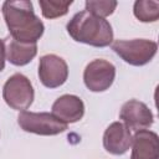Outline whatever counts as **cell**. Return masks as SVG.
Wrapping results in <instances>:
<instances>
[{
  "instance_id": "1",
  "label": "cell",
  "mask_w": 159,
  "mask_h": 159,
  "mask_svg": "<svg viewBox=\"0 0 159 159\" xmlns=\"http://www.w3.org/2000/svg\"><path fill=\"white\" fill-rule=\"evenodd\" d=\"M2 15L11 39L16 41L36 43L43 35L45 26L34 12L31 1H5L2 4Z\"/></svg>"
},
{
  "instance_id": "2",
  "label": "cell",
  "mask_w": 159,
  "mask_h": 159,
  "mask_svg": "<svg viewBox=\"0 0 159 159\" xmlns=\"http://www.w3.org/2000/svg\"><path fill=\"white\" fill-rule=\"evenodd\" d=\"M68 35L77 42L94 47H106L113 42V30L111 24L86 10L77 12L68 21Z\"/></svg>"
},
{
  "instance_id": "3",
  "label": "cell",
  "mask_w": 159,
  "mask_h": 159,
  "mask_svg": "<svg viewBox=\"0 0 159 159\" xmlns=\"http://www.w3.org/2000/svg\"><path fill=\"white\" fill-rule=\"evenodd\" d=\"M112 50L127 63L132 66H144L153 60L157 53L158 45L152 40H116Z\"/></svg>"
},
{
  "instance_id": "4",
  "label": "cell",
  "mask_w": 159,
  "mask_h": 159,
  "mask_svg": "<svg viewBox=\"0 0 159 159\" xmlns=\"http://www.w3.org/2000/svg\"><path fill=\"white\" fill-rule=\"evenodd\" d=\"M35 92L30 80L21 75L15 73L7 78L2 87V98L6 104L16 111L27 109L34 102Z\"/></svg>"
},
{
  "instance_id": "5",
  "label": "cell",
  "mask_w": 159,
  "mask_h": 159,
  "mask_svg": "<svg viewBox=\"0 0 159 159\" xmlns=\"http://www.w3.org/2000/svg\"><path fill=\"white\" fill-rule=\"evenodd\" d=\"M17 123L22 130L39 135H56L67 129L66 123L46 112L35 113L22 111L17 116Z\"/></svg>"
},
{
  "instance_id": "6",
  "label": "cell",
  "mask_w": 159,
  "mask_h": 159,
  "mask_svg": "<svg viewBox=\"0 0 159 159\" xmlns=\"http://www.w3.org/2000/svg\"><path fill=\"white\" fill-rule=\"evenodd\" d=\"M116 78V67L107 60L97 58L89 62L83 72V82L91 92L107 91Z\"/></svg>"
},
{
  "instance_id": "7",
  "label": "cell",
  "mask_w": 159,
  "mask_h": 159,
  "mask_svg": "<svg viewBox=\"0 0 159 159\" xmlns=\"http://www.w3.org/2000/svg\"><path fill=\"white\" fill-rule=\"evenodd\" d=\"M39 77L45 87L57 88L66 82L68 77V66L66 61L57 55H45L40 58Z\"/></svg>"
},
{
  "instance_id": "8",
  "label": "cell",
  "mask_w": 159,
  "mask_h": 159,
  "mask_svg": "<svg viewBox=\"0 0 159 159\" xmlns=\"http://www.w3.org/2000/svg\"><path fill=\"white\" fill-rule=\"evenodd\" d=\"M119 118L129 130L134 132L145 130L154 122L153 113L148 106L137 99H129L122 106Z\"/></svg>"
},
{
  "instance_id": "9",
  "label": "cell",
  "mask_w": 159,
  "mask_h": 159,
  "mask_svg": "<svg viewBox=\"0 0 159 159\" xmlns=\"http://www.w3.org/2000/svg\"><path fill=\"white\" fill-rule=\"evenodd\" d=\"M103 147L113 155H122L132 147L130 130L122 122L112 123L103 134Z\"/></svg>"
},
{
  "instance_id": "10",
  "label": "cell",
  "mask_w": 159,
  "mask_h": 159,
  "mask_svg": "<svg viewBox=\"0 0 159 159\" xmlns=\"http://www.w3.org/2000/svg\"><path fill=\"white\" fill-rule=\"evenodd\" d=\"M63 123H76L84 114V104L82 99L73 94H63L52 104V113Z\"/></svg>"
},
{
  "instance_id": "11",
  "label": "cell",
  "mask_w": 159,
  "mask_h": 159,
  "mask_svg": "<svg viewBox=\"0 0 159 159\" xmlns=\"http://www.w3.org/2000/svg\"><path fill=\"white\" fill-rule=\"evenodd\" d=\"M130 159H159L158 134L152 130H139L132 137Z\"/></svg>"
},
{
  "instance_id": "12",
  "label": "cell",
  "mask_w": 159,
  "mask_h": 159,
  "mask_svg": "<svg viewBox=\"0 0 159 159\" xmlns=\"http://www.w3.org/2000/svg\"><path fill=\"white\" fill-rule=\"evenodd\" d=\"M37 53L36 43L20 42L14 39H9L5 45V55L6 60L15 66H25L32 61V58Z\"/></svg>"
},
{
  "instance_id": "13",
  "label": "cell",
  "mask_w": 159,
  "mask_h": 159,
  "mask_svg": "<svg viewBox=\"0 0 159 159\" xmlns=\"http://www.w3.org/2000/svg\"><path fill=\"white\" fill-rule=\"evenodd\" d=\"M133 12L142 22H154L159 19V2L153 0H138L134 2Z\"/></svg>"
},
{
  "instance_id": "14",
  "label": "cell",
  "mask_w": 159,
  "mask_h": 159,
  "mask_svg": "<svg viewBox=\"0 0 159 159\" xmlns=\"http://www.w3.org/2000/svg\"><path fill=\"white\" fill-rule=\"evenodd\" d=\"M39 5L41 7L42 16L46 19H56L66 15L68 12V7L72 5V0L62 1H52V0H40Z\"/></svg>"
},
{
  "instance_id": "15",
  "label": "cell",
  "mask_w": 159,
  "mask_h": 159,
  "mask_svg": "<svg viewBox=\"0 0 159 159\" xmlns=\"http://www.w3.org/2000/svg\"><path fill=\"white\" fill-rule=\"evenodd\" d=\"M117 5H118V2L112 1V0H87L84 2L86 11H88L98 17H102V19L112 15L113 11L116 10Z\"/></svg>"
},
{
  "instance_id": "16",
  "label": "cell",
  "mask_w": 159,
  "mask_h": 159,
  "mask_svg": "<svg viewBox=\"0 0 159 159\" xmlns=\"http://www.w3.org/2000/svg\"><path fill=\"white\" fill-rule=\"evenodd\" d=\"M5 58H6V55H5V42L2 40H0V72L5 67Z\"/></svg>"
}]
</instances>
